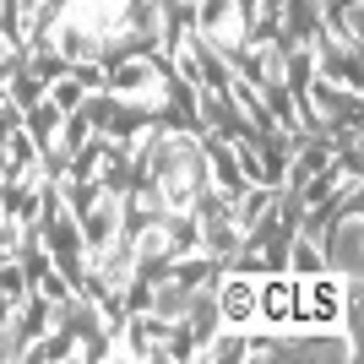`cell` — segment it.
I'll use <instances>...</instances> for the list:
<instances>
[{"label":"cell","mask_w":364,"mask_h":364,"mask_svg":"<svg viewBox=\"0 0 364 364\" xmlns=\"http://www.w3.org/2000/svg\"><path fill=\"white\" fill-rule=\"evenodd\" d=\"M152 174H158V201L168 213H185L191 201L201 196V180H207V152L191 136H164L152 152Z\"/></svg>","instance_id":"cell-1"},{"label":"cell","mask_w":364,"mask_h":364,"mask_svg":"<svg viewBox=\"0 0 364 364\" xmlns=\"http://www.w3.org/2000/svg\"><path fill=\"white\" fill-rule=\"evenodd\" d=\"M120 234H125V213H120V191H104L82 213V256L92 267H104L109 256H120Z\"/></svg>","instance_id":"cell-2"},{"label":"cell","mask_w":364,"mask_h":364,"mask_svg":"<svg viewBox=\"0 0 364 364\" xmlns=\"http://www.w3.org/2000/svg\"><path fill=\"white\" fill-rule=\"evenodd\" d=\"M321 261H326L332 277H343L348 289H359V267H364V218H359V207H348V213L326 228Z\"/></svg>","instance_id":"cell-3"},{"label":"cell","mask_w":364,"mask_h":364,"mask_svg":"<svg viewBox=\"0 0 364 364\" xmlns=\"http://www.w3.org/2000/svg\"><path fill=\"white\" fill-rule=\"evenodd\" d=\"M245 359H304V364H316V359H353V343L348 337H337V332H299V337H283V348H250Z\"/></svg>","instance_id":"cell-4"},{"label":"cell","mask_w":364,"mask_h":364,"mask_svg":"<svg viewBox=\"0 0 364 364\" xmlns=\"http://www.w3.org/2000/svg\"><path fill=\"white\" fill-rule=\"evenodd\" d=\"M109 87H114L120 104H164L168 98V87H164V76H158L152 60H120L114 76H109Z\"/></svg>","instance_id":"cell-5"},{"label":"cell","mask_w":364,"mask_h":364,"mask_svg":"<svg viewBox=\"0 0 364 364\" xmlns=\"http://www.w3.org/2000/svg\"><path fill=\"white\" fill-rule=\"evenodd\" d=\"M245 28H250V16H245V0H207L201 6V38H213L218 49H240L245 44Z\"/></svg>","instance_id":"cell-6"},{"label":"cell","mask_w":364,"mask_h":364,"mask_svg":"<svg viewBox=\"0 0 364 364\" xmlns=\"http://www.w3.org/2000/svg\"><path fill=\"white\" fill-rule=\"evenodd\" d=\"M201 245L213 250V261H223L240 245V223H234V201L228 196H201Z\"/></svg>","instance_id":"cell-7"},{"label":"cell","mask_w":364,"mask_h":364,"mask_svg":"<svg viewBox=\"0 0 364 364\" xmlns=\"http://www.w3.org/2000/svg\"><path fill=\"white\" fill-rule=\"evenodd\" d=\"M60 125H65V109L55 104V98H38V104H28V125H22V131H28L33 136V147H44V152H55L60 147Z\"/></svg>","instance_id":"cell-8"},{"label":"cell","mask_w":364,"mask_h":364,"mask_svg":"<svg viewBox=\"0 0 364 364\" xmlns=\"http://www.w3.org/2000/svg\"><path fill=\"white\" fill-rule=\"evenodd\" d=\"M218 321H223V326H250V321H256V283H250V277L223 283V294H218Z\"/></svg>","instance_id":"cell-9"},{"label":"cell","mask_w":364,"mask_h":364,"mask_svg":"<svg viewBox=\"0 0 364 364\" xmlns=\"http://www.w3.org/2000/svg\"><path fill=\"white\" fill-rule=\"evenodd\" d=\"M316 272H326V261H321V250L304 234H294V277H316Z\"/></svg>","instance_id":"cell-10"},{"label":"cell","mask_w":364,"mask_h":364,"mask_svg":"<svg viewBox=\"0 0 364 364\" xmlns=\"http://www.w3.org/2000/svg\"><path fill=\"white\" fill-rule=\"evenodd\" d=\"M22 294H28V277H22V267H16V261H6V267H0V299H22Z\"/></svg>","instance_id":"cell-11"}]
</instances>
